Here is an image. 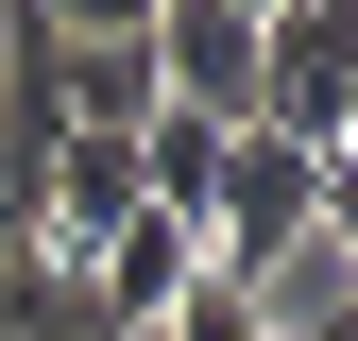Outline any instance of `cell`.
Wrapping results in <instances>:
<instances>
[{
	"label": "cell",
	"mask_w": 358,
	"mask_h": 341,
	"mask_svg": "<svg viewBox=\"0 0 358 341\" xmlns=\"http://www.w3.org/2000/svg\"><path fill=\"white\" fill-rule=\"evenodd\" d=\"M307 222H341V170L290 154V137H222V188H205V273H273Z\"/></svg>",
	"instance_id": "obj_2"
},
{
	"label": "cell",
	"mask_w": 358,
	"mask_h": 341,
	"mask_svg": "<svg viewBox=\"0 0 358 341\" xmlns=\"http://www.w3.org/2000/svg\"><path fill=\"white\" fill-rule=\"evenodd\" d=\"M239 137H290V154H324L358 137V0H273L256 17V119Z\"/></svg>",
	"instance_id": "obj_1"
},
{
	"label": "cell",
	"mask_w": 358,
	"mask_h": 341,
	"mask_svg": "<svg viewBox=\"0 0 358 341\" xmlns=\"http://www.w3.org/2000/svg\"><path fill=\"white\" fill-rule=\"evenodd\" d=\"M239 290H256V341H341V307H358V239L307 222L273 273H239Z\"/></svg>",
	"instance_id": "obj_5"
},
{
	"label": "cell",
	"mask_w": 358,
	"mask_h": 341,
	"mask_svg": "<svg viewBox=\"0 0 358 341\" xmlns=\"http://www.w3.org/2000/svg\"><path fill=\"white\" fill-rule=\"evenodd\" d=\"M171 0H17V34H69V52H137Z\"/></svg>",
	"instance_id": "obj_6"
},
{
	"label": "cell",
	"mask_w": 358,
	"mask_h": 341,
	"mask_svg": "<svg viewBox=\"0 0 358 341\" xmlns=\"http://www.w3.org/2000/svg\"><path fill=\"white\" fill-rule=\"evenodd\" d=\"M205 273V239L188 222H154V205H137V222H120L103 256H85V324H103V341H154L171 324V290H188Z\"/></svg>",
	"instance_id": "obj_4"
},
{
	"label": "cell",
	"mask_w": 358,
	"mask_h": 341,
	"mask_svg": "<svg viewBox=\"0 0 358 341\" xmlns=\"http://www.w3.org/2000/svg\"><path fill=\"white\" fill-rule=\"evenodd\" d=\"M154 341H256V290L239 273H188V290H171V324Z\"/></svg>",
	"instance_id": "obj_7"
},
{
	"label": "cell",
	"mask_w": 358,
	"mask_h": 341,
	"mask_svg": "<svg viewBox=\"0 0 358 341\" xmlns=\"http://www.w3.org/2000/svg\"><path fill=\"white\" fill-rule=\"evenodd\" d=\"M154 103L239 137V119H256V17H222V0H171V17H154Z\"/></svg>",
	"instance_id": "obj_3"
}]
</instances>
